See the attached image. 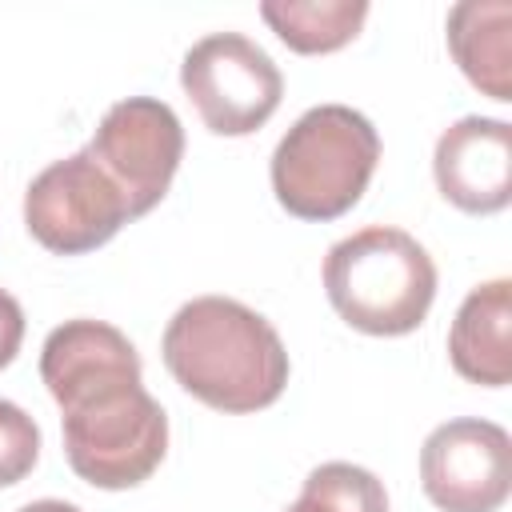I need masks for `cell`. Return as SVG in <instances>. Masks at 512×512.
I'll use <instances>...</instances> for the list:
<instances>
[{"label":"cell","instance_id":"cell-1","mask_svg":"<svg viewBox=\"0 0 512 512\" xmlns=\"http://www.w3.org/2000/svg\"><path fill=\"white\" fill-rule=\"evenodd\" d=\"M40 380L60 404L72 472L104 492L144 484L168 452V416L144 388L140 352L104 320H64L40 352Z\"/></svg>","mask_w":512,"mask_h":512},{"label":"cell","instance_id":"cell-2","mask_svg":"<svg viewBox=\"0 0 512 512\" xmlns=\"http://www.w3.org/2000/svg\"><path fill=\"white\" fill-rule=\"evenodd\" d=\"M160 352L172 380L216 412H260L288 384L280 332L232 296H196L176 308Z\"/></svg>","mask_w":512,"mask_h":512},{"label":"cell","instance_id":"cell-3","mask_svg":"<svg viewBox=\"0 0 512 512\" xmlns=\"http://www.w3.org/2000/svg\"><path fill=\"white\" fill-rule=\"evenodd\" d=\"M324 292L344 324L368 336H408L436 300V264L404 228H360L328 248Z\"/></svg>","mask_w":512,"mask_h":512},{"label":"cell","instance_id":"cell-4","mask_svg":"<svg viewBox=\"0 0 512 512\" xmlns=\"http://www.w3.org/2000/svg\"><path fill=\"white\" fill-rule=\"evenodd\" d=\"M380 136L348 104L308 108L272 152V192L300 220H336L352 212L376 172Z\"/></svg>","mask_w":512,"mask_h":512},{"label":"cell","instance_id":"cell-5","mask_svg":"<svg viewBox=\"0 0 512 512\" xmlns=\"http://www.w3.org/2000/svg\"><path fill=\"white\" fill-rule=\"evenodd\" d=\"M180 84L196 104L200 120L216 136H248L280 108L284 76L272 56L240 36V32H212L184 52Z\"/></svg>","mask_w":512,"mask_h":512},{"label":"cell","instance_id":"cell-6","mask_svg":"<svg viewBox=\"0 0 512 512\" xmlns=\"http://www.w3.org/2000/svg\"><path fill=\"white\" fill-rule=\"evenodd\" d=\"M128 220V200L88 148L48 164L24 192V224L32 240L56 256H84L108 244Z\"/></svg>","mask_w":512,"mask_h":512},{"label":"cell","instance_id":"cell-7","mask_svg":"<svg viewBox=\"0 0 512 512\" xmlns=\"http://www.w3.org/2000/svg\"><path fill=\"white\" fill-rule=\"evenodd\" d=\"M88 156L120 188L136 220L164 200L184 156V128L164 100L128 96L104 112L88 140Z\"/></svg>","mask_w":512,"mask_h":512},{"label":"cell","instance_id":"cell-8","mask_svg":"<svg viewBox=\"0 0 512 512\" xmlns=\"http://www.w3.org/2000/svg\"><path fill=\"white\" fill-rule=\"evenodd\" d=\"M420 484L440 512H496L512 492V440L500 424L460 416L428 432Z\"/></svg>","mask_w":512,"mask_h":512},{"label":"cell","instance_id":"cell-9","mask_svg":"<svg viewBox=\"0 0 512 512\" xmlns=\"http://www.w3.org/2000/svg\"><path fill=\"white\" fill-rule=\"evenodd\" d=\"M436 188L448 204L472 216L508 208L512 200V124L464 116L440 132L432 152Z\"/></svg>","mask_w":512,"mask_h":512},{"label":"cell","instance_id":"cell-10","mask_svg":"<svg viewBox=\"0 0 512 512\" xmlns=\"http://www.w3.org/2000/svg\"><path fill=\"white\" fill-rule=\"evenodd\" d=\"M452 368L484 388L512 380V280H488L464 296L448 332Z\"/></svg>","mask_w":512,"mask_h":512},{"label":"cell","instance_id":"cell-11","mask_svg":"<svg viewBox=\"0 0 512 512\" xmlns=\"http://www.w3.org/2000/svg\"><path fill=\"white\" fill-rule=\"evenodd\" d=\"M512 4L464 0L448 12V52L472 88L508 104L512 100V52H508Z\"/></svg>","mask_w":512,"mask_h":512},{"label":"cell","instance_id":"cell-12","mask_svg":"<svg viewBox=\"0 0 512 512\" xmlns=\"http://www.w3.org/2000/svg\"><path fill=\"white\" fill-rule=\"evenodd\" d=\"M264 24L300 56H324L356 40L368 20L364 0H264Z\"/></svg>","mask_w":512,"mask_h":512},{"label":"cell","instance_id":"cell-13","mask_svg":"<svg viewBox=\"0 0 512 512\" xmlns=\"http://www.w3.org/2000/svg\"><path fill=\"white\" fill-rule=\"evenodd\" d=\"M284 512H388V492L368 468L328 460L304 476L296 504Z\"/></svg>","mask_w":512,"mask_h":512},{"label":"cell","instance_id":"cell-14","mask_svg":"<svg viewBox=\"0 0 512 512\" xmlns=\"http://www.w3.org/2000/svg\"><path fill=\"white\" fill-rule=\"evenodd\" d=\"M40 460V428L36 420L12 404L0 400V488L20 484Z\"/></svg>","mask_w":512,"mask_h":512},{"label":"cell","instance_id":"cell-15","mask_svg":"<svg viewBox=\"0 0 512 512\" xmlns=\"http://www.w3.org/2000/svg\"><path fill=\"white\" fill-rule=\"evenodd\" d=\"M24 340V308L12 292L0 288V368H8Z\"/></svg>","mask_w":512,"mask_h":512},{"label":"cell","instance_id":"cell-16","mask_svg":"<svg viewBox=\"0 0 512 512\" xmlns=\"http://www.w3.org/2000/svg\"><path fill=\"white\" fill-rule=\"evenodd\" d=\"M20 512H80V508L68 504V500H32V504H24Z\"/></svg>","mask_w":512,"mask_h":512}]
</instances>
